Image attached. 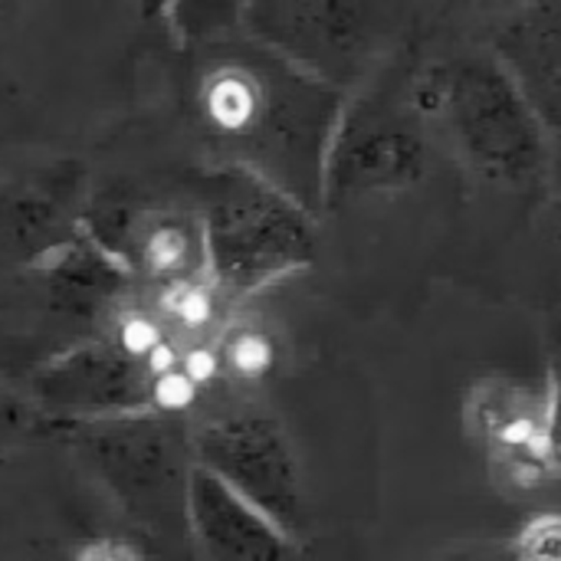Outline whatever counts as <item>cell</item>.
<instances>
[{
  "instance_id": "obj_14",
  "label": "cell",
  "mask_w": 561,
  "mask_h": 561,
  "mask_svg": "<svg viewBox=\"0 0 561 561\" xmlns=\"http://www.w3.org/2000/svg\"><path fill=\"white\" fill-rule=\"evenodd\" d=\"M549 184L561 197V131L552 135V148H549Z\"/></svg>"
},
{
  "instance_id": "obj_4",
  "label": "cell",
  "mask_w": 561,
  "mask_h": 561,
  "mask_svg": "<svg viewBox=\"0 0 561 561\" xmlns=\"http://www.w3.org/2000/svg\"><path fill=\"white\" fill-rule=\"evenodd\" d=\"M184 506L191 536L207 561H286L296 546L256 506L197 463L187 470Z\"/></svg>"
},
{
  "instance_id": "obj_7",
  "label": "cell",
  "mask_w": 561,
  "mask_h": 561,
  "mask_svg": "<svg viewBox=\"0 0 561 561\" xmlns=\"http://www.w3.org/2000/svg\"><path fill=\"white\" fill-rule=\"evenodd\" d=\"M424 171V141L417 131L401 125H381L365 131L342 161V187L375 191L401 187L417 181Z\"/></svg>"
},
{
  "instance_id": "obj_3",
  "label": "cell",
  "mask_w": 561,
  "mask_h": 561,
  "mask_svg": "<svg viewBox=\"0 0 561 561\" xmlns=\"http://www.w3.org/2000/svg\"><path fill=\"white\" fill-rule=\"evenodd\" d=\"M191 444L197 467L214 473L296 542L306 529L302 477L283 427L266 411L237 408L204 417Z\"/></svg>"
},
{
  "instance_id": "obj_11",
  "label": "cell",
  "mask_w": 561,
  "mask_h": 561,
  "mask_svg": "<svg viewBox=\"0 0 561 561\" xmlns=\"http://www.w3.org/2000/svg\"><path fill=\"white\" fill-rule=\"evenodd\" d=\"M184 260H187V243H184V233L178 230H161L148 240V263L161 273H174V270H184Z\"/></svg>"
},
{
  "instance_id": "obj_9",
  "label": "cell",
  "mask_w": 561,
  "mask_h": 561,
  "mask_svg": "<svg viewBox=\"0 0 561 561\" xmlns=\"http://www.w3.org/2000/svg\"><path fill=\"white\" fill-rule=\"evenodd\" d=\"M516 561H561V516L533 519L516 542Z\"/></svg>"
},
{
  "instance_id": "obj_1",
  "label": "cell",
  "mask_w": 561,
  "mask_h": 561,
  "mask_svg": "<svg viewBox=\"0 0 561 561\" xmlns=\"http://www.w3.org/2000/svg\"><path fill=\"white\" fill-rule=\"evenodd\" d=\"M421 102L483 181L510 191L549 184L552 135L493 53H467L437 66L421 85Z\"/></svg>"
},
{
  "instance_id": "obj_2",
  "label": "cell",
  "mask_w": 561,
  "mask_h": 561,
  "mask_svg": "<svg viewBox=\"0 0 561 561\" xmlns=\"http://www.w3.org/2000/svg\"><path fill=\"white\" fill-rule=\"evenodd\" d=\"M204 217L214 276L233 293L260 289L312 260V230L299 207L247 168L207 178Z\"/></svg>"
},
{
  "instance_id": "obj_5",
  "label": "cell",
  "mask_w": 561,
  "mask_h": 561,
  "mask_svg": "<svg viewBox=\"0 0 561 561\" xmlns=\"http://www.w3.org/2000/svg\"><path fill=\"white\" fill-rule=\"evenodd\" d=\"M493 56L546 131H561V3L516 7L493 33Z\"/></svg>"
},
{
  "instance_id": "obj_8",
  "label": "cell",
  "mask_w": 561,
  "mask_h": 561,
  "mask_svg": "<svg viewBox=\"0 0 561 561\" xmlns=\"http://www.w3.org/2000/svg\"><path fill=\"white\" fill-rule=\"evenodd\" d=\"M273 362L270 339L253 332V329H237L233 335L224 339V365L240 375V378H256L266 375Z\"/></svg>"
},
{
  "instance_id": "obj_6",
  "label": "cell",
  "mask_w": 561,
  "mask_h": 561,
  "mask_svg": "<svg viewBox=\"0 0 561 561\" xmlns=\"http://www.w3.org/2000/svg\"><path fill=\"white\" fill-rule=\"evenodd\" d=\"M470 417L496 460L523 467L549 460V398H539L526 385L490 381L473 398Z\"/></svg>"
},
{
  "instance_id": "obj_10",
  "label": "cell",
  "mask_w": 561,
  "mask_h": 561,
  "mask_svg": "<svg viewBox=\"0 0 561 561\" xmlns=\"http://www.w3.org/2000/svg\"><path fill=\"white\" fill-rule=\"evenodd\" d=\"M168 312H171L181 325L201 329V325L210 322L214 296H210L207 289H201V286H181V289H174V296H171V302H168Z\"/></svg>"
},
{
  "instance_id": "obj_13",
  "label": "cell",
  "mask_w": 561,
  "mask_h": 561,
  "mask_svg": "<svg viewBox=\"0 0 561 561\" xmlns=\"http://www.w3.org/2000/svg\"><path fill=\"white\" fill-rule=\"evenodd\" d=\"M549 460L561 467V391L549 398Z\"/></svg>"
},
{
  "instance_id": "obj_12",
  "label": "cell",
  "mask_w": 561,
  "mask_h": 561,
  "mask_svg": "<svg viewBox=\"0 0 561 561\" xmlns=\"http://www.w3.org/2000/svg\"><path fill=\"white\" fill-rule=\"evenodd\" d=\"M72 561H141V559H138V552H131L128 546L112 542V539H102V542H89V546H82Z\"/></svg>"
}]
</instances>
